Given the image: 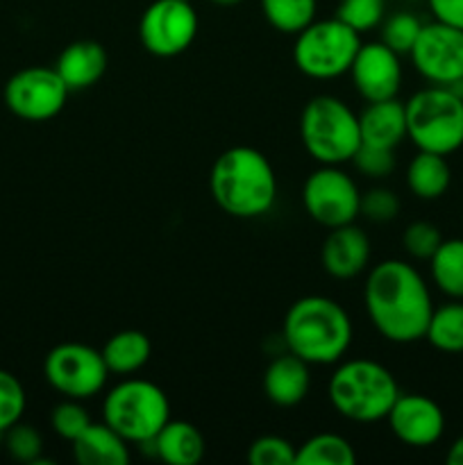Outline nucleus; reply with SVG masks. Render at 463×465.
<instances>
[{"label": "nucleus", "instance_id": "1", "mask_svg": "<svg viewBox=\"0 0 463 465\" xmlns=\"http://www.w3.org/2000/svg\"><path fill=\"white\" fill-rule=\"evenodd\" d=\"M363 302L370 325L390 343H416L425 339L434 300L425 277L409 262L386 259L368 272Z\"/></svg>", "mask_w": 463, "mask_h": 465}, {"label": "nucleus", "instance_id": "2", "mask_svg": "<svg viewBox=\"0 0 463 465\" xmlns=\"http://www.w3.org/2000/svg\"><path fill=\"white\" fill-rule=\"evenodd\" d=\"M209 191L227 216L259 218L275 204L277 177L266 154L250 145H234L213 162Z\"/></svg>", "mask_w": 463, "mask_h": 465}, {"label": "nucleus", "instance_id": "3", "mask_svg": "<svg viewBox=\"0 0 463 465\" xmlns=\"http://www.w3.org/2000/svg\"><path fill=\"white\" fill-rule=\"evenodd\" d=\"M281 339L286 350L309 366H330L348 352L352 321L336 300L307 295L295 300L286 312Z\"/></svg>", "mask_w": 463, "mask_h": 465}, {"label": "nucleus", "instance_id": "4", "mask_svg": "<svg viewBox=\"0 0 463 465\" xmlns=\"http://www.w3.org/2000/svg\"><path fill=\"white\" fill-rule=\"evenodd\" d=\"M330 402L339 416L352 422L386 420L390 407L399 398L393 372L372 359H352L331 372Z\"/></svg>", "mask_w": 463, "mask_h": 465}, {"label": "nucleus", "instance_id": "5", "mask_svg": "<svg viewBox=\"0 0 463 465\" xmlns=\"http://www.w3.org/2000/svg\"><path fill=\"white\" fill-rule=\"evenodd\" d=\"M300 139L320 166H340L361 145L359 116L336 95H316L302 109Z\"/></svg>", "mask_w": 463, "mask_h": 465}, {"label": "nucleus", "instance_id": "6", "mask_svg": "<svg viewBox=\"0 0 463 465\" xmlns=\"http://www.w3.org/2000/svg\"><path fill=\"white\" fill-rule=\"evenodd\" d=\"M407 139L418 150L436 154L457 153L463 148V95L448 86H427L404 103Z\"/></svg>", "mask_w": 463, "mask_h": 465}, {"label": "nucleus", "instance_id": "7", "mask_svg": "<svg viewBox=\"0 0 463 465\" xmlns=\"http://www.w3.org/2000/svg\"><path fill=\"white\" fill-rule=\"evenodd\" d=\"M103 418L127 443L145 445L171 420V402L153 381L125 380L104 395Z\"/></svg>", "mask_w": 463, "mask_h": 465}, {"label": "nucleus", "instance_id": "8", "mask_svg": "<svg viewBox=\"0 0 463 465\" xmlns=\"http://www.w3.org/2000/svg\"><path fill=\"white\" fill-rule=\"evenodd\" d=\"M361 48V35L339 18H313L295 35L293 62L300 73L313 80H334L350 73Z\"/></svg>", "mask_w": 463, "mask_h": 465}, {"label": "nucleus", "instance_id": "9", "mask_svg": "<svg viewBox=\"0 0 463 465\" xmlns=\"http://www.w3.org/2000/svg\"><path fill=\"white\" fill-rule=\"evenodd\" d=\"M416 71L429 84L448 86L463 95V30L448 23H422L416 44L411 48Z\"/></svg>", "mask_w": 463, "mask_h": 465}, {"label": "nucleus", "instance_id": "10", "mask_svg": "<svg viewBox=\"0 0 463 465\" xmlns=\"http://www.w3.org/2000/svg\"><path fill=\"white\" fill-rule=\"evenodd\" d=\"M44 377L64 398L89 400L104 389L109 371L100 350L84 343H62L45 354Z\"/></svg>", "mask_w": 463, "mask_h": 465}, {"label": "nucleus", "instance_id": "11", "mask_svg": "<svg viewBox=\"0 0 463 465\" xmlns=\"http://www.w3.org/2000/svg\"><path fill=\"white\" fill-rule=\"evenodd\" d=\"M302 204L318 225L334 230L354 223L359 216L361 193L352 175L339 166H320L304 182Z\"/></svg>", "mask_w": 463, "mask_h": 465}, {"label": "nucleus", "instance_id": "12", "mask_svg": "<svg viewBox=\"0 0 463 465\" xmlns=\"http://www.w3.org/2000/svg\"><path fill=\"white\" fill-rule=\"evenodd\" d=\"M68 86L54 68L30 66L14 73L5 84V104L27 123H44L57 116L68 98Z\"/></svg>", "mask_w": 463, "mask_h": 465}, {"label": "nucleus", "instance_id": "13", "mask_svg": "<svg viewBox=\"0 0 463 465\" xmlns=\"http://www.w3.org/2000/svg\"><path fill=\"white\" fill-rule=\"evenodd\" d=\"M198 35V12L189 0H154L139 21V39L154 57H177Z\"/></svg>", "mask_w": 463, "mask_h": 465}, {"label": "nucleus", "instance_id": "14", "mask_svg": "<svg viewBox=\"0 0 463 465\" xmlns=\"http://www.w3.org/2000/svg\"><path fill=\"white\" fill-rule=\"evenodd\" d=\"M350 77H352L354 91L366 103L398 98V91L402 86L399 54L381 41L361 44L352 66H350Z\"/></svg>", "mask_w": 463, "mask_h": 465}, {"label": "nucleus", "instance_id": "15", "mask_svg": "<svg viewBox=\"0 0 463 465\" xmlns=\"http://www.w3.org/2000/svg\"><path fill=\"white\" fill-rule=\"evenodd\" d=\"M386 420L395 439L409 448H431L445 434L443 409L420 393H399Z\"/></svg>", "mask_w": 463, "mask_h": 465}, {"label": "nucleus", "instance_id": "16", "mask_svg": "<svg viewBox=\"0 0 463 465\" xmlns=\"http://www.w3.org/2000/svg\"><path fill=\"white\" fill-rule=\"evenodd\" d=\"M322 268L336 280H352L370 262V239L354 223L330 230L320 248Z\"/></svg>", "mask_w": 463, "mask_h": 465}, {"label": "nucleus", "instance_id": "17", "mask_svg": "<svg viewBox=\"0 0 463 465\" xmlns=\"http://www.w3.org/2000/svg\"><path fill=\"white\" fill-rule=\"evenodd\" d=\"M263 393L275 407H295L302 402L311 386V372L309 363L295 354L286 352L272 359L263 371Z\"/></svg>", "mask_w": 463, "mask_h": 465}, {"label": "nucleus", "instance_id": "18", "mask_svg": "<svg viewBox=\"0 0 463 465\" xmlns=\"http://www.w3.org/2000/svg\"><path fill=\"white\" fill-rule=\"evenodd\" d=\"M107 50L91 39H80L68 44L59 53L54 71L68 86V91H82L94 86L107 71Z\"/></svg>", "mask_w": 463, "mask_h": 465}, {"label": "nucleus", "instance_id": "19", "mask_svg": "<svg viewBox=\"0 0 463 465\" xmlns=\"http://www.w3.org/2000/svg\"><path fill=\"white\" fill-rule=\"evenodd\" d=\"M361 143L395 150L407 139V112L398 98L368 103L359 116Z\"/></svg>", "mask_w": 463, "mask_h": 465}, {"label": "nucleus", "instance_id": "20", "mask_svg": "<svg viewBox=\"0 0 463 465\" xmlns=\"http://www.w3.org/2000/svg\"><path fill=\"white\" fill-rule=\"evenodd\" d=\"M127 445L107 422H91L73 440V457L80 465H127L132 459Z\"/></svg>", "mask_w": 463, "mask_h": 465}, {"label": "nucleus", "instance_id": "21", "mask_svg": "<svg viewBox=\"0 0 463 465\" xmlns=\"http://www.w3.org/2000/svg\"><path fill=\"white\" fill-rule=\"evenodd\" d=\"M154 454L168 465H195L204 457V436L186 420H168L153 439Z\"/></svg>", "mask_w": 463, "mask_h": 465}, {"label": "nucleus", "instance_id": "22", "mask_svg": "<svg viewBox=\"0 0 463 465\" xmlns=\"http://www.w3.org/2000/svg\"><path fill=\"white\" fill-rule=\"evenodd\" d=\"M100 354H103L109 375H134L150 361L153 345L143 331L123 330L109 336Z\"/></svg>", "mask_w": 463, "mask_h": 465}, {"label": "nucleus", "instance_id": "23", "mask_svg": "<svg viewBox=\"0 0 463 465\" xmlns=\"http://www.w3.org/2000/svg\"><path fill=\"white\" fill-rule=\"evenodd\" d=\"M407 189L420 200H438L452 184V168L443 154L418 150L407 166Z\"/></svg>", "mask_w": 463, "mask_h": 465}, {"label": "nucleus", "instance_id": "24", "mask_svg": "<svg viewBox=\"0 0 463 465\" xmlns=\"http://www.w3.org/2000/svg\"><path fill=\"white\" fill-rule=\"evenodd\" d=\"M436 289L449 300H463V239H443L429 259Z\"/></svg>", "mask_w": 463, "mask_h": 465}, {"label": "nucleus", "instance_id": "25", "mask_svg": "<svg viewBox=\"0 0 463 465\" xmlns=\"http://www.w3.org/2000/svg\"><path fill=\"white\" fill-rule=\"evenodd\" d=\"M425 339L438 352H463V300H452L443 307H434L427 322Z\"/></svg>", "mask_w": 463, "mask_h": 465}, {"label": "nucleus", "instance_id": "26", "mask_svg": "<svg viewBox=\"0 0 463 465\" xmlns=\"http://www.w3.org/2000/svg\"><path fill=\"white\" fill-rule=\"evenodd\" d=\"M357 454L339 434H316L295 450V465H354Z\"/></svg>", "mask_w": 463, "mask_h": 465}, {"label": "nucleus", "instance_id": "27", "mask_svg": "<svg viewBox=\"0 0 463 465\" xmlns=\"http://www.w3.org/2000/svg\"><path fill=\"white\" fill-rule=\"evenodd\" d=\"M261 14L281 35H298L316 18V0H259Z\"/></svg>", "mask_w": 463, "mask_h": 465}, {"label": "nucleus", "instance_id": "28", "mask_svg": "<svg viewBox=\"0 0 463 465\" xmlns=\"http://www.w3.org/2000/svg\"><path fill=\"white\" fill-rule=\"evenodd\" d=\"M422 30V21L411 12H395L381 21V44L389 45L398 54L411 53L418 35Z\"/></svg>", "mask_w": 463, "mask_h": 465}, {"label": "nucleus", "instance_id": "29", "mask_svg": "<svg viewBox=\"0 0 463 465\" xmlns=\"http://www.w3.org/2000/svg\"><path fill=\"white\" fill-rule=\"evenodd\" d=\"M336 18L363 35L381 25L386 18V0H340L336 7Z\"/></svg>", "mask_w": 463, "mask_h": 465}, {"label": "nucleus", "instance_id": "30", "mask_svg": "<svg viewBox=\"0 0 463 465\" xmlns=\"http://www.w3.org/2000/svg\"><path fill=\"white\" fill-rule=\"evenodd\" d=\"M50 425H53L54 434L64 440H75L86 427L91 425V416L84 407H82V400H71L66 398L64 402H59L57 407L50 413Z\"/></svg>", "mask_w": 463, "mask_h": 465}, {"label": "nucleus", "instance_id": "31", "mask_svg": "<svg viewBox=\"0 0 463 465\" xmlns=\"http://www.w3.org/2000/svg\"><path fill=\"white\" fill-rule=\"evenodd\" d=\"M25 411V389L12 372L0 368V436L21 422Z\"/></svg>", "mask_w": 463, "mask_h": 465}, {"label": "nucleus", "instance_id": "32", "mask_svg": "<svg viewBox=\"0 0 463 465\" xmlns=\"http://www.w3.org/2000/svg\"><path fill=\"white\" fill-rule=\"evenodd\" d=\"M5 445H7L9 457L21 463H39L41 452H44V439L36 431V427L16 422L5 431Z\"/></svg>", "mask_w": 463, "mask_h": 465}, {"label": "nucleus", "instance_id": "33", "mask_svg": "<svg viewBox=\"0 0 463 465\" xmlns=\"http://www.w3.org/2000/svg\"><path fill=\"white\" fill-rule=\"evenodd\" d=\"M440 243H443V234L429 221L411 223L402 234V245L407 254L413 259H420V262H429Z\"/></svg>", "mask_w": 463, "mask_h": 465}, {"label": "nucleus", "instance_id": "34", "mask_svg": "<svg viewBox=\"0 0 463 465\" xmlns=\"http://www.w3.org/2000/svg\"><path fill=\"white\" fill-rule=\"evenodd\" d=\"M295 445L281 436H261L248 450L252 465H295Z\"/></svg>", "mask_w": 463, "mask_h": 465}, {"label": "nucleus", "instance_id": "35", "mask_svg": "<svg viewBox=\"0 0 463 465\" xmlns=\"http://www.w3.org/2000/svg\"><path fill=\"white\" fill-rule=\"evenodd\" d=\"M363 177L370 180H384L395 171V150L379 148V145L361 143L354 157L350 159Z\"/></svg>", "mask_w": 463, "mask_h": 465}, {"label": "nucleus", "instance_id": "36", "mask_svg": "<svg viewBox=\"0 0 463 465\" xmlns=\"http://www.w3.org/2000/svg\"><path fill=\"white\" fill-rule=\"evenodd\" d=\"M399 213V198L386 186H375L361 193L359 216L372 223H389Z\"/></svg>", "mask_w": 463, "mask_h": 465}, {"label": "nucleus", "instance_id": "37", "mask_svg": "<svg viewBox=\"0 0 463 465\" xmlns=\"http://www.w3.org/2000/svg\"><path fill=\"white\" fill-rule=\"evenodd\" d=\"M427 5L436 21L463 30V0H427Z\"/></svg>", "mask_w": 463, "mask_h": 465}, {"label": "nucleus", "instance_id": "38", "mask_svg": "<svg viewBox=\"0 0 463 465\" xmlns=\"http://www.w3.org/2000/svg\"><path fill=\"white\" fill-rule=\"evenodd\" d=\"M445 461H448V465H463V434L449 445Z\"/></svg>", "mask_w": 463, "mask_h": 465}, {"label": "nucleus", "instance_id": "39", "mask_svg": "<svg viewBox=\"0 0 463 465\" xmlns=\"http://www.w3.org/2000/svg\"><path fill=\"white\" fill-rule=\"evenodd\" d=\"M212 3L221 5V7H232V5H239V3H243V0H212Z\"/></svg>", "mask_w": 463, "mask_h": 465}]
</instances>
